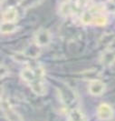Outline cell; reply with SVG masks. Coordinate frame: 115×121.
I'll list each match as a JSON object with an SVG mask.
<instances>
[{
	"label": "cell",
	"mask_w": 115,
	"mask_h": 121,
	"mask_svg": "<svg viewBox=\"0 0 115 121\" xmlns=\"http://www.w3.org/2000/svg\"><path fill=\"white\" fill-rule=\"evenodd\" d=\"M21 78L25 81L31 90L37 96H44L46 93L44 84V71L42 67H28L21 71Z\"/></svg>",
	"instance_id": "1"
},
{
	"label": "cell",
	"mask_w": 115,
	"mask_h": 121,
	"mask_svg": "<svg viewBox=\"0 0 115 121\" xmlns=\"http://www.w3.org/2000/svg\"><path fill=\"white\" fill-rule=\"evenodd\" d=\"M81 20L83 24L104 26L107 23V17L103 14V9L98 6H93L83 13Z\"/></svg>",
	"instance_id": "2"
},
{
	"label": "cell",
	"mask_w": 115,
	"mask_h": 121,
	"mask_svg": "<svg viewBox=\"0 0 115 121\" xmlns=\"http://www.w3.org/2000/svg\"><path fill=\"white\" fill-rule=\"evenodd\" d=\"M90 0H66L61 7V12L64 16L70 15H83L84 8L87 6Z\"/></svg>",
	"instance_id": "3"
},
{
	"label": "cell",
	"mask_w": 115,
	"mask_h": 121,
	"mask_svg": "<svg viewBox=\"0 0 115 121\" xmlns=\"http://www.w3.org/2000/svg\"><path fill=\"white\" fill-rule=\"evenodd\" d=\"M0 109L8 121H23L22 117L14 109L9 100L6 97L0 99Z\"/></svg>",
	"instance_id": "4"
},
{
	"label": "cell",
	"mask_w": 115,
	"mask_h": 121,
	"mask_svg": "<svg viewBox=\"0 0 115 121\" xmlns=\"http://www.w3.org/2000/svg\"><path fill=\"white\" fill-rule=\"evenodd\" d=\"M52 39V36L50 31L45 28H40L35 33L34 36V41L38 47H46L48 46Z\"/></svg>",
	"instance_id": "5"
},
{
	"label": "cell",
	"mask_w": 115,
	"mask_h": 121,
	"mask_svg": "<svg viewBox=\"0 0 115 121\" xmlns=\"http://www.w3.org/2000/svg\"><path fill=\"white\" fill-rule=\"evenodd\" d=\"M97 116L101 120H109L113 116V111L108 104H102L97 109Z\"/></svg>",
	"instance_id": "6"
},
{
	"label": "cell",
	"mask_w": 115,
	"mask_h": 121,
	"mask_svg": "<svg viewBox=\"0 0 115 121\" xmlns=\"http://www.w3.org/2000/svg\"><path fill=\"white\" fill-rule=\"evenodd\" d=\"M89 92L92 96H101L105 91V85L104 83L100 80H91L89 85Z\"/></svg>",
	"instance_id": "7"
},
{
	"label": "cell",
	"mask_w": 115,
	"mask_h": 121,
	"mask_svg": "<svg viewBox=\"0 0 115 121\" xmlns=\"http://www.w3.org/2000/svg\"><path fill=\"white\" fill-rule=\"evenodd\" d=\"M100 61H101L102 65L105 66V67L111 66L112 64L115 63V52L113 50H110V49L104 51L100 58Z\"/></svg>",
	"instance_id": "8"
},
{
	"label": "cell",
	"mask_w": 115,
	"mask_h": 121,
	"mask_svg": "<svg viewBox=\"0 0 115 121\" xmlns=\"http://www.w3.org/2000/svg\"><path fill=\"white\" fill-rule=\"evenodd\" d=\"M17 26L15 22H6L3 21L0 23V33L1 34H11L16 32Z\"/></svg>",
	"instance_id": "9"
},
{
	"label": "cell",
	"mask_w": 115,
	"mask_h": 121,
	"mask_svg": "<svg viewBox=\"0 0 115 121\" xmlns=\"http://www.w3.org/2000/svg\"><path fill=\"white\" fill-rule=\"evenodd\" d=\"M17 16H18L17 10L15 7H9L3 14V21L15 22L17 18Z\"/></svg>",
	"instance_id": "10"
},
{
	"label": "cell",
	"mask_w": 115,
	"mask_h": 121,
	"mask_svg": "<svg viewBox=\"0 0 115 121\" xmlns=\"http://www.w3.org/2000/svg\"><path fill=\"white\" fill-rule=\"evenodd\" d=\"M69 121H86L83 113L78 108H73L69 112Z\"/></svg>",
	"instance_id": "11"
},
{
	"label": "cell",
	"mask_w": 115,
	"mask_h": 121,
	"mask_svg": "<svg viewBox=\"0 0 115 121\" xmlns=\"http://www.w3.org/2000/svg\"><path fill=\"white\" fill-rule=\"evenodd\" d=\"M26 56H29L32 58H36L40 55V47H38L36 44H32L27 48L25 49V52L24 53Z\"/></svg>",
	"instance_id": "12"
},
{
	"label": "cell",
	"mask_w": 115,
	"mask_h": 121,
	"mask_svg": "<svg viewBox=\"0 0 115 121\" xmlns=\"http://www.w3.org/2000/svg\"><path fill=\"white\" fill-rule=\"evenodd\" d=\"M9 68L6 67V65H3V64H0V79H3L6 78L8 75H9Z\"/></svg>",
	"instance_id": "13"
},
{
	"label": "cell",
	"mask_w": 115,
	"mask_h": 121,
	"mask_svg": "<svg viewBox=\"0 0 115 121\" xmlns=\"http://www.w3.org/2000/svg\"><path fill=\"white\" fill-rule=\"evenodd\" d=\"M25 55L23 53H16L13 55V58L16 62H24L25 61Z\"/></svg>",
	"instance_id": "14"
},
{
	"label": "cell",
	"mask_w": 115,
	"mask_h": 121,
	"mask_svg": "<svg viewBox=\"0 0 115 121\" xmlns=\"http://www.w3.org/2000/svg\"><path fill=\"white\" fill-rule=\"evenodd\" d=\"M37 1H39V0H23V6H33L36 2Z\"/></svg>",
	"instance_id": "15"
},
{
	"label": "cell",
	"mask_w": 115,
	"mask_h": 121,
	"mask_svg": "<svg viewBox=\"0 0 115 121\" xmlns=\"http://www.w3.org/2000/svg\"><path fill=\"white\" fill-rule=\"evenodd\" d=\"M3 93H4V87L2 84H0V99L3 97Z\"/></svg>",
	"instance_id": "16"
},
{
	"label": "cell",
	"mask_w": 115,
	"mask_h": 121,
	"mask_svg": "<svg viewBox=\"0 0 115 121\" xmlns=\"http://www.w3.org/2000/svg\"><path fill=\"white\" fill-rule=\"evenodd\" d=\"M111 1L112 3H114V4H115V0H111Z\"/></svg>",
	"instance_id": "17"
}]
</instances>
